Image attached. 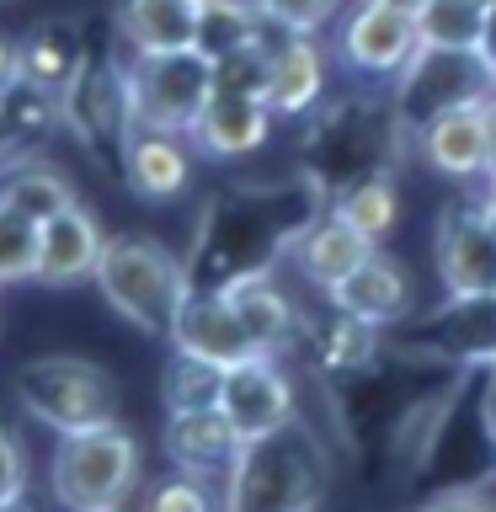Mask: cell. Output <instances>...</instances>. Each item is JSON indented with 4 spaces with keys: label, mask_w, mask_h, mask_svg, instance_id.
Returning <instances> with one entry per match:
<instances>
[{
    "label": "cell",
    "mask_w": 496,
    "mask_h": 512,
    "mask_svg": "<svg viewBox=\"0 0 496 512\" xmlns=\"http://www.w3.org/2000/svg\"><path fill=\"white\" fill-rule=\"evenodd\" d=\"M480 59H486V70L496 75V0H491V11H486V32H480V48H475Z\"/></svg>",
    "instance_id": "74e56055"
},
{
    "label": "cell",
    "mask_w": 496,
    "mask_h": 512,
    "mask_svg": "<svg viewBox=\"0 0 496 512\" xmlns=\"http://www.w3.org/2000/svg\"><path fill=\"white\" fill-rule=\"evenodd\" d=\"M480 112H486V139H491V166H496V96Z\"/></svg>",
    "instance_id": "60d3db41"
},
{
    "label": "cell",
    "mask_w": 496,
    "mask_h": 512,
    "mask_svg": "<svg viewBox=\"0 0 496 512\" xmlns=\"http://www.w3.org/2000/svg\"><path fill=\"white\" fill-rule=\"evenodd\" d=\"M320 374L326 379H363V374H374L379 368V352H384V331L374 326H363V320H352L347 310H331L326 315H304V336H299V347Z\"/></svg>",
    "instance_id": "44dd1931"
},
{
    "label": "cell",
    "mask_w": 496,
    "mask_h": 512,
    "mask_svg": "<svg viewBox=\"0 0 496 512\" xmlns=\"http://www.w3.org/2000/svg\"><path fill=\"white\" fill-rule=\"evenodd\" d=\"M326 304L347 310L352 320H363V326H374V331H395L400 320H411V278L395 256L374 251L336 288H326Z\"/></svg>",
    "instance_id": "2e32d148"
},
{
    "label": "cell",
    "mask_w": 496,
    "mask_h": 512,
    "mask_svg": "<svg viewBox=\"0 0 496 512\" xmlns=\"http://www.w3.org/2000/svg\"><path fill=\"white\" fill-rule=\"evenodd\" d=\"M411 512H496V502L480 491H443V496H432V502L411 507Z\"/></svg>",
    "instance_id": "d590c367"
},
{
    "label": "cell",
    "mask_w": 496,
    "mask_h": 512,
    "mask_svg": "<svg viewBox=\"0 0 496 512\" xmlns=\"http://www.w3.org/2000/svg\"><path fill=\"white\" fill-rule=\"evenodd\" d=\"M374 251H379V240H368L363 230H352V224H347L342 214L320 208V219H315L299 240H294V251H288V256H294V267H299L304 278H310V283L320 288V294H326V288H336L352 267L368 262Z\"/></svg>",
    "instance_id": "d4e9b609"
},
{
    "label": "cell",
    "mask_w": 496,
    "mask_h": 512,
    "mask_svg": "<svg viewBox=\"0 0 496 512\" xmlns=\"http://www.w3.org/2000/svg\"><path fill=\"white\" fill-rule=\"evenodd\" d=\"M214 54L203 48H176V54H128V102L134 128L155 134H192L214 96Z\"/></svg>",
    "instance_id": "ba28073f"
},
{
    "label": "cell",
    "mask_w": 496,
    "mask_h": 512,
    "mask_svg": "<svg viewBox=\"0 0 496 512\" xmlns=\"http://www.w3.org/2000/svg\"><path fill=\"white\" fill-rule=\"evenodd\" d=\"M480 192H486V198H496V166L486 171V182H480Z\"/></svg>",
    "instance_id": "7bdbcfd3"
},
{
    "label": "cell",
    "mask_w": 496,
    "mask_h": 512,
    "mask_svg": "<svg viewBox=\"0 0 496 512\" xmlns=\"http://www.w3.org/2000/svg\"><path fill=\"white\" fill-rule=\"evenodd\" d=\"M272 112L262 96H246V91H219L208 96V107H203V118L192 123V150L208 155V160H246L256 155L267 144L272 134Z\"/></svg>",
    "instance_id": "9a60e30c"
},
{
    "label": "cell",
    "mask_w": 496,
    "mask_h": 512,
    "mask_svg": "<svg viewBox=\"0 0 496 512\" xmlns=\"http://www.w3.org/2000/svg\"><path fill=\"white\" fill-rule=\"evenodd\" d=\"M379 6H395V11H406V16H422L427 0H379Z\"/></svg>",
    "instance_id": "b9f144b4"
},
{
    "label": "cell",
    "mask_w": 496,
    "mask_h": 512,
    "mask_svg": "<svg viewBox=\"0 0 496 512\" xmlns=\"http://www.w3.org/2000/svg\"><path fill=\"white\" fill-rule=\"evenodd\" d=\"M118 166H123V182L144 203H171L192 182V150L182 144V134H155V128H134L123 139Z\"/></svg>",
    "instance_id": "603a6c76"
},
{
    "label": "cell",
    "mask_w": 496,
    "mask_h": 512,
    "mask_svg": "<svg viewBox=\"0 0 496 512\" xmlns=\"http://www.w3.org/2000/svg\"><path fill=\"white\" fill-rule=\"evenodd\" d=\"M166 342L176 352H192V358L219 363V368L262 358V347L251 342L246 320H240V310L230 304L224 288H187V299H182V310H176V320H171Z\"/></svg>",
    "instance_id": "5bb4252c"
},
{
    "label": "cell",
    "mask_w": 496,
    "mask_h": 512,
    "mask_svg": "<svg viewBox=\"0 0 496 512\" xmlns=\"http://www.w3.org/2000/svg\"><path fill=\"white\" fill-rule=\"evenodd\" d=\"M38 251H43V224L27 219L22 208L0 203V288L11 283H38Z\"/></svg>",
    "instance_id": "4dcf8cb0"
},
{
    "label": "cell",
    "mask_w": 496,
    "mask_h": 512,
    "mask_svg": "<svg viewBox=\"0 0 496 512\" xmlns=\"http://www.w3.org/2000/svg\"><path fill=\"white\" fill-rule=\"evenodd\" d=\"M208 0H118L112 22L128 54H176L203 43Z\"/></svg>",
    "instance_id": "ffe728a7"
},
{
    "label": "cell",
    "mask_w": 496,
    "mask_h": 512,
    "mask_svg": "<svg viewBox=\"0 0 496 512\" xmlns=\"http://www.w3.org/2000/svg\"><path fill=\"white\" fill-rule=\"evenodd\" d=\"M224 294H230V304L240 310V320H246V331H251V342L262 347V352L283 358V352L299 347V336H304V310L283 294V283L272 278V272L235 278L230 288H224Z\"/></svg>",
    "instance_id": "cb8c5ba5"
},
{
    "label": "cell",
    "mask_w": 496,
    "mask_h": 512,
    "mask_svg": "<svg viewBox=\"0 0 496 512\" xmlns=\"http://www.w3.org/2000/svg\"><path fill=\"white\" fill-rule=\"evenodd\" d=\"M406 150H416L406 123L390 102V91H352L336 102H320L304 128V176L320 187V198L368 182V176H395Z\"/></svg>",
    "instance_id": "7a4b0ae2"
},
{
    "label": "cell",
    "mask_w": 496,
    "mask_h": 512,
    "mask_svg": "<svg viewBox=\"0 0 496 512\" xmlns=\"http://www.w3.org/2000/svg\"><path fill=\"white\" fill-rule=\"evenodd\" d=\"M11 390H16V406L38 427L54 432V438L59 432L118 422V379L102 363L75 358V352H48V358L22 363Z\"/></svg>",
    "instance_id": "8992f818"
},
{
    "label": "cell",
    "mask_w": 496,
    "mask_h": 512,
    "mask_svg": "<svg viewBox=\"0 0 496 512\" xmlns=\"http://www.w3.org/2000/svg\"><path fill=\"white\" fill-rule=\"evenodd\" d=\"M214 6H230V11H246V16H267V0H214Z\"/></svg>",
    "instance_id": "f35d334b"
},
{
    "label": "cell",
    "mask_w": 496,
    "mask_h": 512,
    "mask_svg": "<svg viewBox=\"0 0 496 512\" xmlns=\"http://www.w3.org/2000/svg\"><path fill=\"white\" fill-rule=\"evenodd\" d=\"M139 512H224V486L187 470H171L166 480L144 486Z\"/></svg>",
    "instance_id": "1f68e13d"
},
{
    "label": "cell",
    "mask_w": 496,
    "mask_h": 512,
    "mask_svg": "<svg viewBox=\"0 0 496 512\" xmlns=\"http://www.w3.org/2000/svg\"><path fill=\"white\" fill-rule=\"evenodd\" d=\"M91 283L102 288L107 310H118L144 336H171V320L192 288L187 256L160 246L155 235H107Z\"/></svg>",
    "instance_id": "5b68a950"
},
{
    "label": "cell",
    "mask_w": 496,
    "mask_h": 512,
    "mask_svg": "<svg viewBox=\"0 0 496 512\" xmlns=\"http://www.w3.org/2000/svg\"><path fill=\"white\" fill-rule=\"evenodd\" d=\"M491 368H496V363H491Z\"/></svg>",
    "instance_id": "bcb514c9"
},
{
    "label": "cell",
    "mask_w": 496,
    "mask_h": 512,
    "mask_svg": "<svg viewBox=\"0 0 496 512\" xmlns=\"http://www.w3.org/2000/svg\"><path fill=\"white\" fill-rule=\"evenodd\" d=\"M22 59H27V86H38L48 96H64V86L80 75V64H86L91 54L80 48L75 22H43L22 43Z\"/></svg>",
    "instance_id": "484cf974"
},
{
    "label": "cell",
    "mask_w": 496,
    "mask_h": 512,
    "mask_svg": "<svg viewBox=\"0 0 496 512\" xmlns=\"http://www.w3.org/2000/svg\"><path fill=\"white\" fill-rule=\"evenodd\" d=\"M475 416H480V438H486V443H491V454H496V368H486V374H480Z\"/></svg>",
    "instance_id": "8d00e7d4"
},
{
    "label": "cell",
    "mask_w": 496,
    "mask_h": 512,
    "mask_svg": "<svg viewBox=\"0 0 496 512\" xmlns=\"http://www.w3.org/2000/svg\"><path fill=\"white\" fill-rule=\"evenodd\" d=\"M27 86V59H22V43L0 38V112H6V102L16 91Z\"/></svg>",
    "instance_id": "e575fe53"
},
{
    "label": "cell",
    "mask_w": 496,
    "mask_h": 512,
    "mask_svg": "<svg viewBox=\"0 0 496 512\" xmlns=\"http://www.w3.org/2000/svg\"><path fill=\"white\" fill-rule=\"evenodd\" d=\"M326 86H331V59L320 32H288L267 70V107L278 118H310L326 102Z\"/></svg>",
    "instance_id": "d6986e66"
},
{
    "label": "cell",
    "mask_w": 496,
    "mask_h": 512,
    "mask_svg": "<svg viewBox=\"0 0 496 512\" xmlns=\"http://www.w3.org/2000/svg\"><path fill=\"white\" fill-rule=\"evenodd\" d=\"M395 358L448 363L459 374L496 363V294H448L438 310L395 326Z\"/></svg>",
    "instance_id": "9c48e42d"
},
{
    "label": "cell",
    "mask_w": 496,
    "mask_h": 512,
    "mask_svg": "<svg viewBox=\"0 0 496 512\" xmlns=\"http://www.w3.org/2000/svg\"><path fill=\"white\" fill-rule=\"evenodd\" d=\"M331 214H342L352 230H363L368 240H384L400 219V198H395V176H368V182L336 192L326 203Z\"/></svg>",
    "instance_id": "f1b7e54d"
},
{
    "label": "cell",
    "mask_w": 496,
    "mask_h": 512,
    "mask_svg": "<svg viewBox=\"0 0 496 512\" xmlns=\"http://www.w3.org/2000/svg\"><path fill=\"white\" fill-rule=\"evenodd\" d=\"M491 0H427L416 16V32L432 48H480Z\"/></svg>",
    "instance_id": "f546056e"
},
{
    "label": "cell",
    "mask_w": 496,
    "mask_h": 512,
    "mask_svg": "<svg viewBox=\"0 0 496 512\" xmlns=\"http://www.w3.org/2000/svg\"><path fill=\"white\" fill-rule=\"evenodd\" d=\"M486 198V192H480ZM486 219H491V230H496V198H486Z\"/></svg>",
    "instance_id": "f6af8a7d"
},
{
    "label": "cell",
    "mask_w": 496,
    "mask_h": 512,
    "mask_svg": "<svg viewBox=\"0 0 496 512\" xmlns=\"http://www.w3.org/2000/svg\"><path fill=\"white\" fill-rule=\"evenodd\" d=\"M342 11V0H267V16L288 32H326Z\"/></svg>",
    "instance_id": "d6a6232c"
},
{
    "label": "cell",
    "mask_w": 496,
    "mask_h": 512,
    "mask_svg": "<svg viewBox=\"0 0 496 512\" xmlns=\"http://www.w3.org/2000/svg\"><path fill=\"white\" fill-rule=\"evenodd\" d=\"M331 480V459L310 427H283L240 443L224 475V512H315Z\"/></svg>",
    "instance_id": "3957f363"
},
{
    "label": "cell",
    "mask_w": 496,
    "mask_h": 512,
    "mask_svg": "<svg viewBox=\"0 0 496 512\" xmlns=\"http://www.w3.org/2000/svg\"><path fill=\"white\" fill-rule=\"evenodd\" d=\"M59 123L75 128L80 144L123 150L134 134V102H128V59H86L80 75L59 96Z\"/></svg>",
    "instance_id": "8fae6325"
},
{
    "label": "cell",
    "mask_w": 496,
    "mask_h": 512,
    "mask_svg": "<svg viewBox=\"0 0 496 512\" xmlns=\"http://www.w3.org/2000/svg\"><path fill=\"white\" fill-rule=\"evenodd\" d=\"M432 262H438L443 294H496V230L480 187H464L459 198L443 203L432 224Z\"/></svg>",
    "instance_id": "30bf717a"
},
{
    "label": "cell",
    "mask_w": 496,
    "mask_h": 512,
    "mask_svg": "<svg viewBox=\"0 0 496 512\" xmlns=\"http://www.w3.org/2000/svg\"><path fill=\"white\" fill-rule=\"evenodd\" d=\"M320 187L304 182H246L208 203L198 224V246L187 256L192 288H230L235 278L272 272L294 251V240L320 219Z\"/></svg>",
    "instance_id": "6da1fadb"
},
{
    "label": "cell",
    "mask_w": 496,
    "mask_h": 512,
    "mask_svg": "<svg viewBox=\"0 0 496 512\" xmlns=\"http://www.w3.org/2000/svg\"><path fill=\"white\" fill-rule=\"evenodd\" d=\"M0 203L22 208L27 219H48L59 214V208L75 203V187L70 176H64L59 166H48V160H11L6 171H0Z\"/></svg>",
    "instance_id": "4316f807"
},
{
    "label": "cell",
    "mask_w": 496,
    "mask_h": 512,
    "mask_svg": "<svg viewBox=\"0 0 496 512\" xmlns=\"http://www.w3.org/2000/svg\"><path fill=\"white\" fill-rule=\"evenodd\" d=\"M144 480V448L123 422L59 432L48 491L64 512H128Z\"/></svg>",
    "instance_id": "277c9868"
},
{
    "label": "cell",
    "mask_w": 496,
    "mask_h": 512,
    "mask_svg": "<svg viewBox=\"0 0 496 512\" xmlns=\"http://www.w3.org/2000/svg\"><path fill=\"white\" fill-rule=\"evenodd\" d=\"M219 411L235 422L240 438H267V432H283L299 422V390H294V374L283 368V358H246L235 368H224V395H219Z\"/></svg>",
    "instance_id": "4fadbf2b"
},
{
    "label": "cell",
    "mask_w": 496,
    "mask_h": 512,
    "mask_svg": "<svg viewBox=\"0 0 496 512\" xmlns=\"http://www.w3.org/2000/svg\"><path fill=\"white\" fill-rule=\"evenodd\" d=\"M166 459L171 470H187V475H203V480H219L230 475V464L240 454V432L235 422L224 416L219 406H203V411H166Z\"/></svg>",
    "instance_id": "ac0fdd59"
},
{
    "label": "cell",
    "mask_w": 496,
    "mask_h": 512,
    "mask_svg": "<svg viewBox=\"0 0 496 512\" xmlns=\"http://www.w3.org/2000/svg\"><path fill=\"white\" fill-rule=\"evenodd\" d=\"M27 496V448L11 422H0V507Z\"/></svg>",
    "instance_id": "836d02e7"
},
{
    "label": "cell",
    "mask_w": 496,
    "mask_h": 512,
    "mask_svg": "<svg viewBox=\"0 0 496 512\" xmlns=\"http://www.w3.org/2000/svg\"><path fill=\"white\" fill-rule=\"evenodd\" d=\"M219 395H224V368L171 347L166 374H160V400H166V411H203V406H219Z\"/></svg>",
    "instance_id": "83f0119b"
},
{
    "label": "cell",
    "mask_w": 496,
    "mask_h": 512,
    "mask_svg": "<svg viewBox=\"0 0 496 512\" xmlns=\"http://www.w3.org/2000/svg\"><path fill=\"white\" fill-rule=\"evenodd\" d=\"M422 48V32H416V16L379 6V0H358L342 16V32H336V59H342L347 75L363 80H395L411 64V54Z\"/></svg>",
    "instance_id": "7c38bea8"
},
{
    "label": "cell",
    "mask_w": 496,
    "mask_h": 512,
    "mask_svg": "<svg viewBox=\"0 0 496 512\" xmlns=\"http://www.w3.org/2000/svg\"><path fill=\"white\" fill-rule=\"evenodd\" d=\"M496 96V75L486 70V59L475 48H432L422 43L411 54V64L390 80V102L406 123V134L416 144L427 123H438L443 112L459 107H480Z\"/></svg>",
    "instance_id": "52a82bcc"
},
{
    "label": "cell",
    "mask_w": 496,
    "mask_h": 512,
    "mask_svg": "<svg viewBox=\"0 0 496 512\" xmlns=\"http://www.w3.org/2000/svg\"><path fill=\"white\" fill-rule=\"evenodd\" d=\"M480 107L443 112L438 123H427L422 134H416V155H422L438 176L459 182V187H480L486 171H491V139H486V112Z\"/></svg>",
    "instance_id": "7402d4cb"
},
{
    "label": "cell",
    "mask_w": 496,
    "mask_h": 512,
    "mask_svg": "<svg viewBox=\"0 0 496 512\" xmlns=\"http://www.w3.org/2000/svg\"><path fill=\"white\" fill-rule=\"evenodd\" d=\"M102 224L86 203H70L59 214L43 219V251H38V283L43 288H75L96 278V262H102Z\"/></svg>",
    "instance_id": "e0dca14e"
},
{
    "label": "cell",
    "mask_w": 496,
    "mask_h": 512,
    "mask_svg": "<svg viewBox=\"0 0 496 512\" xmlns=\"http://www.w3.org/2000/svg\"><path fill=\"white\" fill-rule=\"evenodd\" d=\"M16 144H22V139H16V128H11V118H6V112H0V155H11Z\"/></svg>",
    "instance_id": "ab89813d"
},
{
    "label": "cell",
    "mask_w": 496,
    "mask_h": 512,
    "mask_svg": "<svg viewBox=\"0 0 496 512\" xmlns=\"http://www.w3.org/2000/svg\"><path fill=\"white\" fill-rule=\"evenodd\" d=\"M0 512H38V507H32L27 496H22V502H6V507H0Z\"/></svg>",
    "instance_id": "ee69618b"
}]
</instances>
